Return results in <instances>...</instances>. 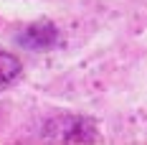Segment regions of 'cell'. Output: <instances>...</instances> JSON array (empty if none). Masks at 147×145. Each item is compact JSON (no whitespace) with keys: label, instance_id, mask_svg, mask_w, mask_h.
I'll return each instance as SVG.
<instances>
[{"label":"cell","instance_id":"2","mask_svg":"<svg viewBox=\"0 0 147 145\" xmlns=\"http://www.w3.org/2000/svg\"><path fill=\"white\" fill-rule=\"evenodd\" d=\"M53 26L51 23H36V26H30L28 31H26V36H23V41L28 46H33V48H48L51 44H56V38L53 36H48L46 38V33H53Z\"/></svg>","mask_w":147,"mask_h":145},{"label":"cell","instance_id":"1","mask_svg":"<svg viewBox=\"0 0 147 145\" xmlns=\"http://www.w3.org/2000/svg\"><path fill=\"white\" fill-rule=\"evenodd\" d=\"M20 76H23V66H20L18 56L8 54V51H0V92L13 87Z\"/></svg>","mask_w":147,"mask_h":145}]
</instances>
